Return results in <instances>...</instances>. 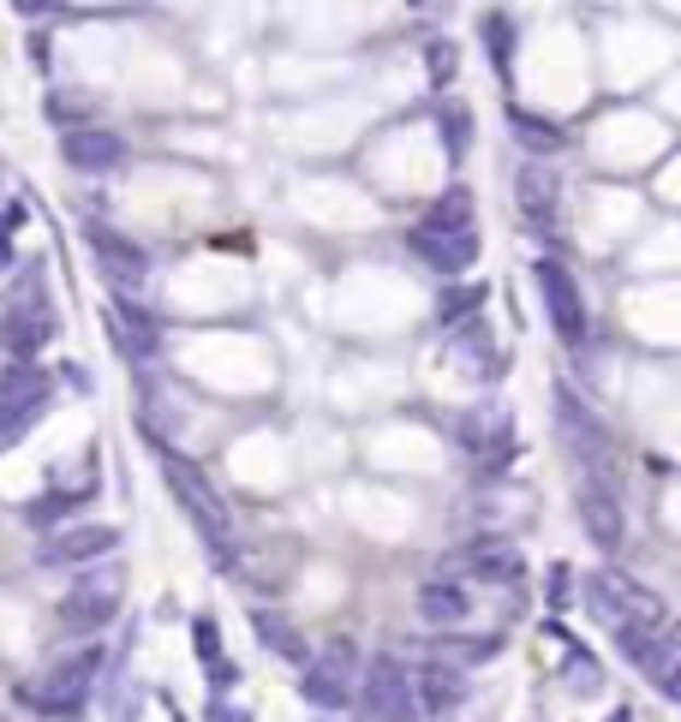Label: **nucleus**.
<instances>
[{"mask_svg": "<svg viewBox=\"0 0 681 722\" xmlns=\"http://www.w3.org/2000/svg\"><path fill=\"white\" fill-rule=\"evenodd\" d=\"M156 454H162V478H168L174 502H180L186 519L198 526V538H204L210 567H216V574H239L246 550H239V538H234V514H227V502L216 496V490H210V478L198 472V466L186 460L174 442H156Z\"/></svg>", "mask_w": 681, "mask_h": 722, "instance_id": "nucleus-1", "label": "nucleus"}, {"mask_svg": "<svg viewBox=\"0 0 681 722\" xmlns=\"http://www.w3.org/2000/svg\"><path fill=\"white\" fill-rule=\"evenodd\" d=\"M580 598H586V615L598 621V627H610V633H622V627H664V603L652 598L646 586H634L622 567H598V574H586Z\"/></svg>", "mask_w": 681, "mask_h": 722, "instance_id": "nucleus-2", "label": "nucleus"}, {"mask_svg": "<svg viewBox=\"0 0 681 722\" xmlns=\"http://www.w3.org/2000/svg\"><path fill=\"white\" fill-rule=\"evenodd\" d=\"M103 645H79V651H67V657H55V663L43 669V675L31 681V711H43V717H72V711H84V699L96 693V675H103Z\"/></svg>", "mask_w": 681, "mask_h": 722, "instance_id": "nucleus-3", "label": "nucleus"}, {"mask_svg": "<svg viewBox=\"0 0 681 722\" xmlns=\"http://www.w3.org/2000/svg\"><path fill=\"white\" fill-rule=\"evenodd\" d=\"M126 603V567L120 562H96V567H79L72 591L55 603V621L60 633H103Z\"/></svg>", "mask_w": 681, "mask_h": 722, "instance_id": "nucleus-4", "label": "nucleus"}, {"mask_svg": "<svg viewBox=\"0 0 681 722\" xmlns=\"http://www.w3.org/2000/svg\"><path fill=\"white\" fill-rule=\"evenodd\" d=\"M616 645H622V657L664 693V699L681 705V639H676V633H664V627H622V633H616Z\"/></svg>", "mask_w": 681, "mask_h": 722, "instance_id": "nucleus-5", "label": "nucleus"}, {"mask_svg": "<svg viewBox=\"0 0 681 722\" xmlns=\"http://www.w3.org/2000/svg\"><path fill=\"white\" fill-rule=\"evenodd\" d=\"M353 675H359V657H353L347 639H330L318 657L306 663V675H299V699L311 705V711H347L353 705Z\"/></svg>", "mask_w": 681, "mask_h": 722, "instance_id": "nucleus-6", "label": "nucleus"}, {"mask_svg": "<svg viewBox=\"0 0 681 722\" xmlns=\"http://www.w3.org/2000/svg\"><path fill=\"white\" fill-rule=\"evenodd\" d=\"M55 305L43 299V287H24L0 305V352L7 359H36V352L55 340Z\"/></svg>", "mask_w": 681, "mask_h": 722, "instance_id": "nucleus-7", "label": "nucleus"}, {"mask_svg": "<svg viewBox=\"0 0 681 722\" xmlns=\"http://www.w3.org/2000/svg\"><path fill=\"white\" fill-rule=\"evenodd\" d=\"M84 245H91L96 269H103V281L113 287V293L138 299V287L150 281V257H144V245H138V239H126L120 227H108V221H84Z\"/></svg>", "mask_w": 681, "mask_h": 722, "instance_id": "nucleus-8", "label": "nucleus"}, {"mask_svg": "<svg viewBox=\"0 0 681 722\" xmlns=\"http://www.w3.org/2000/svg\"><path fill=\"white\" fill-rule=\"evenodd\" d=\"M533 281H538V305H545L550 328H557L568 347H580V340H586V323H592V316H586V293H580V281L568 275V263L538 257Z\"/></svg>", "mask_w": 681, "mask_h": 722, "instance_id": "nucleus-9", "label": "nucleus"}, {"mask_svg": "<svg viewBox=\"0 0 681 722\" xmlns=\"http://www.w3.org/2000/svg\"><path fill=\"white\" fill-rule=\"evenodd\" d=\"M574 514H580L586 538L598 543L604 555H616V550H622V538H628V514H622V496H616V484H610V478L580 472V478H574Z\"/></svg>", "mask_w": 681, "mask_h": 722, "instance_id": "nucleus-10", "label": "nucleus"}, {"mask_svg": "<svg viewBox=\"0 0 681 722\" xmlns=\"http://www.w3.org/2000/svg\"><path fill=\"white\" fill-rule=\"evenodd\" d=\"M365 711L377 722H419V693H413V669L401 657H371L365 663Z\"/></svg>", "mask_w": 681, "mask_h": 722, "instance_id": "nucleus-11", "label": "nucleus"}, {"mask_svg": "<svg viewBox=\"0 0 681 722\" xmlns=\"http://www.w3.org/2000/svg\"><path fill=\"white\" fill-rule=\"evenodd\" d=\"M557 430H562L568 448H574L580 472H598L604 478V466H610V430L592 418V407L568 383H557Z\"/></svg>", "mask_w": 681, "mask_h": 722, "instance_id": "nucleus-12", "label": "nucleus"}, {"mask_svg": "<svg viewBox=\"0 0 681 722\" xmlns=\"http://www.w3.org/2000/svg\"><path fill=\"white\" fill-rule=\"evenodd\" d=\"M108 340L120 347L126 364H138V371H150V364L162 359V323H156V311H144L138 299H126V293L108 299Z\"/></svg>", "mask_w": 681, "mask_h": 722, "instance_id": "nucleus-13", "label": "nucleus"}, {"mask_svg": "<svg viewBox=\"0 0 681 722\" xmlns=\"http://www.w3.org/2000/svg\"><path fill=\"white\" fill-rule=\"evenodd\" d=\"M113 550H120V531H113V526H91V519H84V526H55V531H48L43 550H36V562H43V567H72V574H79V567L108 562Z\"/></svg>", "mask_w": 681, "mask_h": 722, "instance_id": "nucleus-14", "label": "nucleus"}, {"mask_svg": "<svg viewBox=\"0 0 681 722\" xmlns=\"http://www.w3.org/2000/svg\"><path fill=\"white\" fill-rule=\"evenodd\" d=\"M126 137L108 132V125H67L60 132V161H67L72 173H91V180H103V173H120L126 168Z\"/></svg>", "mask_w": 681, "mask_h": 722, "instance_id": "nucleus-15", "label": "nucleus"}, {"mask_svg": "<svg viewBox=\"0 0 681 722\" xmlns=\"http://www.w3.org/2000/svg\"><path fill=\"white\" fill-rule=\"evenodd\" d=\"M514 204L533 221V233H550L557 227V209H562V173L550 161H521L514 173Z\"/></svg>", "mask_w": 681, "mask_h": 722, "instance_id": "nucleus-16", "label": "nucleus"}, {"mask_svg": "<svg viewBox=\"0 0 681 722\" xmlns=\"http://www.w3.org/2000/svg\"><path fill=\"white\" fill-rule=\"evenodd\" d=\"M407 251L419 263H431L437 275H466L478 263V233H425V227H407Z\"/></svg>", "mask_w": 681, "mask_h": 722, "instance_id": "nucleus-17", "label": "nucleus"}, {"mask_svg": "<svg viewBox=\"0 0 681 722\" xmlns=\"http://www.w3.org/2000/svg\"><path fill=\"white\" fill-rule=\"evenodd\" d=\"M461 574L478 579V586H514V579L526 574V562H521V550H514V543L485 538V543H473V550L461 555Z\"/></svg>", "mask_w": 681, "mask_h": 722, "instance_id": "nucleus-18", "label": "nucleus"}, {"mask_svg": "<svg viewBox=\"0 0 681 722\" xmlns=\"http://www.w3.org/2000/svg\"><path fill=\"white\" fill-rule=\"evenodd\" d=\"M413 693H419V717H449L454 705H466V675L454 663H425L413 675Z\"/></svg>", "mask_w": 681, "mask_h": 722, "instance_id": "nucleus-19", "label": "nucleus"}, {"mask_svg": "<svg viewBox=\"0 0 681 722\" xmlns=\"http://www.w3.org/2000/svg\"><path fill=\"white\" fill-rule=\"evenodd\" d=\"M251 633H258V645L270 657H282V663H299L306 669L311 663V645H306V633L294 627L282 610H251Z\"/></svg>", "mask_w": 681, "mask_h": 722, "instance_id": "nucleus-20", "label": "nucleus"}, {"mask_svg": "<svg viewBox=\"0 0 681 722\" xmlns=\"http://www.w3.org/2000/svg\"><path fill=\"white\" fill-rule=\"evenodd\" d=\"M419 615L431 621V627H461V621L473 615V591H466L461 579H425L419 586Z\"/></svg>", "mask_w": 681, "mask_h": 722, "instance_id": "nucleus-21", "label": "nucleus"}, {"mask_svg": "<svg viewBox=\"0 0 681 722\" xmlns=\"http://www.w3.org/2000/svg\"><path fill=\"white\" fill-rule=\"evenodd\" d=\"M12 400H55V376L36 359H7L0 364V407H12Z\"/></svg>", "mask_w": 681, "mask_h": 722, "instance_id": "nucleus-22", "label": "nucleus"}, {"mask_svg": "<svg viewBox=\"0 0 681 722\" xmlns=\"http://www.w3.org/2000/svg\"><path fill=\"white\" fill-rule=\"evenodd\" d=\"M449 347H454V359H466L478 376H485V383H497V376H502V359H497V347H490L485 316H473V323L449 328Z\"/></svg>", "mask_w": 681, "mask_h": 722, "instance_id": "nucleus-23", "label": "nucleus"}, {"mask_svg": "<svg viewBox=\"0 0 681 722\" xmlns=\"http://www.w3.org/2000/svg\"><path fill=\"white\" fill-rule=\"evenodd\" d=\"M425 233H478V204H473V192L466 185H449L443 197H437L431 209H425Z\"/></svg>", "mask_w": 681, "mask_h": 722, "instance_id": "nucleus-24", "label": "nucleus"}, {"mask_svg": "<svg viewBox=\"0 0 681 722\" xmlns=\"http://www.w3.org/2000/svg\"><path fill=\"white\" fill-rule=\"evenodd\" d=\"M96 496V478H84L79 490H48V496H36V502H24V519H31L36 531H55V526H67L72 514L84 508V502Z\"/></svg>", "mask_w": 681, "mask_h": 722, "instance_id": "nucleus-25", "label": "nucleus"}, {"mask_svg": "<svg viewBox=\"0 0 681 722\" xmlns=\"http://www.w3.org/2000/svg\"><path fill=\"white\" fill-rule=\"evenodd\" d=\"M478 36H485L490 67L509 79V72H514V55H521V24H514L509 12H485V19H478Z\"/></svg>", "mask_w": 681, "mask_h": 722, "instance_id": "nucleus-26", "label": "nucleus"}, {"mask_svg": "<svg viewBox=\"0 0 681 722\" xmlns=\"http://www.w3.org/2000/svg\"><path fill=\"white\" fill-rule=\"evenodd\" d=\"M509 125H514V137H521V144L533 149V161L557 156V149L568 144V132H562L557 120H545V113H526V108H514V113H509Z\"/></svg>", "mask_w": 681, "mask_h": 722, "instance_id": "nucleus-27", "label": "nucleus"}, {"mask_svg": "<svg viewBox=\"0 0 681 722\" xmlns=\"http://www.w3.org/2000/svg\"><path fill=\"white\" fill-rule=\"evenodd\" d=\"M437 144H443L449 161H466V149H473V108L443 103V113H437Z\"/></svg>", "mask_w": 681, "mask_h": 722, "instance_id": "nucleus-28", "label": "nucleus"}, {"mask_svg": "<svg viewBox=\"0 0 681 722\" xmlns=\"http://www.w3.org/2000/svg\"><path fill=\"white\" fill-rule=\"evenodd\" d=\"M485 293H490L485 281H473V287H443V299H437V323H443V328L473 323V316L485 311Z\"/></svg>", "mask_w": 681, "mask_h": 722, "instance_id": "nucleus-29", "label": "nucleus"}, {"mask_svg": "<svg viewBox=\"0 0 681 722\" xmlns=\"http://www.w3.org/2000/svg\"><path fill=\"white\" fill-rule=\"evenodd\" d=\"M48 400H12V407H0V448H12V442H24L36 424H43Z\"/></svg>", "mask_w": 681, "mask_h": 722, "instance_id": "nucleus-30", "label": "nucleus"}, {"mask_svg": "<svg viewBox=\"0 0 681 722\" xmlns=\"http://www.w3.org/2000/svg\"><path fill=\"white\" fill-rule=\"evenodd\" d=\"M562 687L568 693H580V699H592V693L604 687V669H598V657H586L574 645V651H568V663H562Z\"/></svg>", "mask_w": 681, "mask_h": 722, "instance_id": "nucleus-31", "label": "nucleus"}, {"mask_svg": "<svg viewBox=\"0 0 681 722\" xmlns=\"http://www.w3.org/2000/svg\"><path fill=\"white\" fill-rule=\"evenodd\" d=\"M425 67H431V91H449L454 84V67H461V55L437 36V43H425Z\"/></svg>", "mask_w": 681, "mask_h": 722, "instance_id": "nucleus-32", "label": "nucleus"}, {"mask_svg": "<svg viewBox=\"0 0 681 722\" xmlns=\"http://www.w3.org/2000/svg\"><path fill=\"white\" fill-rule=\"evenodd\" d=\"M192 645H198V663H204V669H222V627L210 615L192 621Z\"/></svg>", "mask_w": 681, "mask_h": 722, "instance_id": "nucleus-33", "label": "nucleus"}, {"mask_svg": "<svg viewBox=\"0 0 681 722\" xmlns=\"http://www.w3.org/2000/svg\"><path fill=\"white\" fill-rule=\"evenodd\" d=\"M449 651L461 657V663H490V657L502 651V633H478V639H449Z\"/></svg>", "mask_w": 681, "mask_h": 722, "instance_id": "nucleus-34", "label": "nucleus"}, {"mask_svg": "<svg viewBox=\"0 0 681 722\" xmlns=\"http://www.w3.org/2000/svg\"><path fill=\"white\" fill-rule=\"evenodd\" d=\"M568 586H574V574H568V567L557 562V567H550V586H545L550 610H568Z\"/></svg>", "mask_w": 681, "mask_h": 722, "instance_id": "nucleus-35", "label": "nucleus"}, {"mask_svg": "<svg viewBox=\"0 0 681 722\" xmlns=\"http://www.w3.org/2000/svg\"><path fill=\"white\" fill-rule=\"evenodd\" d=\"M610 722H628V711H616V717H610Z\"/></svg>", "mask_w": 681, "mask_h": 722, "instance_id": "nucleus-36", "label": "nucleus"}, {"mask_svg": "<svg viewBox=\"0 0 681 722\" xmlns=\"http://www.w3.org/2000/svg\"><path fill=\"white\" fill-rule=\"evenodd\" d=\"M407 7H431V0H407Z\"/></svg>", "mask_w": 681, "mask_h": 722, "instance_id": "nucleus-37", "label": "nucleus"}]
</instances>
